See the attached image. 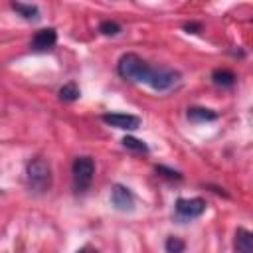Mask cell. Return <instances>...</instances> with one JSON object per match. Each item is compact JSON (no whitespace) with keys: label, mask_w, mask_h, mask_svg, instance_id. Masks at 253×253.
I'll return each instance as SVG.
<instances>
[{"label":"cell","mask_w":253,"mask_h":253,"mask_svg":"<svg viewBox=\"0 0 253 253\" xmlns=\"http://www.w3.org/2000/svg\"><path fill=\"white\" fill-rule=\"evenodd\" d=\"M26 180L30 190H34L36 194H43L51 188V166L47 160H43L42 156H36L28 162L26 166Z\"/></svg>","instance_id":"2"},{"label":"cell","mask_w":253,"mask_h":253,"mask_svg":"<svg viewBox=\"0 0 253 253\" xmlns=\"http://www.w3.org/2000/svg\"><path fill=\"white\" fill-rule=\"evenodd\" d=\"M99 32H101L103 36H117V34L121 32V26H119L117 22L105 20V22H101V24H99Z\"/></svg>","instance_id":"14"},{"label":"cell","mask_w":253,"mask_h":253,"mask_svg":"<svg viewBox=\"0 0 253 253\" xmlns=\"http://www.w3.org/2000/svg\"><path fill=\"white\" fill-rule=\"evenodd\" d=\"M55 42H57L55 30L53 28H43V30L36 32V36L30 42V47L34 51H47V49H51L55 45Z\"/></svg>","instance_id":"7"},{"label":"cell","mask_w":253,"mask_h":253,"mask_svg":"<svg viewBox=\"0 0 253 253\" xmlns=\"http://www.w3.org/2000/svg\"><path fill=\"white\" fill-rule=\"evenodd\" d=\"M79 87L75 85V83H67V85H63L61 89H59V99L61 101H77L79 99Z\"/></svg>","instance_id":"13"},{"label":"cell","mask_w":253,"mask_h":253,"mask_svg":"<svg viewBox=\"0 0 253 253\" xmlns=\"http://www.w3.org/2000/svg\"><path fill=\"white\" fill-rule=\"evenodd\" d=\"M156 172L162 174V176H166V178H170V180H182V174L180 172H176L172 168H166V166H156Z\"/></svg>","instance_id":"16"},{"label":"cell","mask_w":253,"mask_h":253,"mask_svg":"<svg viewBox=\"0 0 253 253\" xmlns=\"http://www.w3.org/2000/svg\"><path fill=\"white\" fill-rule=\"evenodd\" d=\"M188 119L194 123H208V121H215L217 113L206 107H190L188 109Z\"/></svg>","instance_id":"9"},{"label":"cell","mask_w":253,"mask_h":253,"mask_svg":"<svg viewBox=\"0 0 253 253\" xmlns=\"http://www.w3.org/2000/svg\"><path fill=\"white\" fill-rule=\"evenodd\" d=\"M111 204L119 211H132L136 200H134V194L130 192V188H126L123 184H115L111 188Z\"/></svg>","instance_id":"5"},{"label":"cell","mask_w":253,"mask_h":253,"mask_svg":"<svg viewBox=\"0 0 253 253\" xmlns=\"http://www.w3.org/2000/svg\"><path fill=\"white\" fill-rule=\"evenodd\" d=\"M123 146L132 150V152H138V154H148V144L140 138H134V136H125L123 138Z\"/></svg>","instance_id":"12"},{"label":"cell","mask_w":253,"mask_h":253,"mask_svg":"<svg viewBox=\"0 0 253 253\" xmlns=\"http://www.w3.org/2000/svg\"><path fill=\"white\" fill-rule=\"evenodd\" d=\"M103 123L115 126V128H123V130H134L140 126V119L134 115H126V113H105Z\"/></svg>","instance_id":"6"},{"label":"cell","mask_w":253,"mask_h":253,"mask_svg":"<svg viewBox=\"0 0 253 253\" xmlns=\"http://www.w3.org/2000/svg\"><path fill=\"white\" fill-rule=\"evenodd\" d=\"M235 251L239 253H251L253 251V233L245 227H239L235 231V243H233Z\"/></svg>","instance_id":"8"},{"label":"cell","mask_w":253,"mask_h":253,"mask_svg":"<svg viewBox=\"0 0 253 253\" xmlns=\"http://www.w3.org/2000/svg\"><path fill=\"white\" fill-rule=\"evenodd\" d=\"M200 28H202L200 24H186V26H184V30H188V32H190V30L194 32V30H200Z\"/></svg>","instance_id":"17"},{"label":"cell","mask_w":253,"mask_h":253,"mask_svg":"<svg viewBox=\"0 0 253 253\" xmlns=\"http://www.w3.org/2000/svg\"><path fill=\"white\" fill-rule=\"evenodd\" d=\"M164 247H166L168 253H180V251L186 249V243L182 239H178V237H168L166 243H164Z\"/></svg>","instance_id":"15"},{"label":"cell","mask_w":253,"mask_h":253,"mask_svg":"<svg viewBox=\"0 0 253 253\" xmlns=\"http://www.w3.org/2000/svg\"><path fill=\"white\" fill-rule=\"evenodd\" d=\"M235 79H237L235 73L229 69H213V73H211V81L219 87H231L235 83Z\"/></svg>","instance_id":"11"},{"label":"cell","mask_w":253,"mask_h":253,"mask_svg":"<svg viewBox=\"0 0 253 253\" xmlns=\"http://www.w3.org/2000/svg\"><path fill=\"white\" fill-rule=\"evenodd\" d=\"M117 71H119V75L123 79H128V81H134V83H144V85L152 87L154 91H168L180 79V73L178 71L150 67L136 53H125V55H121V59L117 63Z\"/></svg>","instance_id":"1"},{"label":"cell","mask_w":253,"mask_h":253,"mask_svg":"<svg viewBox=\"0 0 253 253\" xmlns=\"http://www.w3.org/2000/svg\"><path fill=\"white\" fill-rule=\"evenodd\" d=\"M206 200L202 198H180L176 202V215L180 219H194V217H200L204 211H206Z\"/></svg>","instance_id":"4"},{"label":"cell","mask_w":253,"mask_h":253,"mask_svg":"<svg viewBox=\"0 0 253 253\" xmlns=\"http://www.w3.org/2000/svg\"><path fill=\"white\" fill-rule=\"evenodd\" d=\"M12 10L18 12L24 20H40V10H38V6H34V4H24V2L14 0V2H12Z\"/></svg>","instance_id":"10"},{"label":"cell","mask_w":253,"mask_h":253,"mask_svg":"<svg viewBox=\"0 0 253 253\" xmlns=\"http://www.w3.org/2000/svg\"><path fill=\"white\" fill-rule=\"evenodd\" d=\"M73 186L77 192H85L91 182H93V176H95V162L89 158V156H77L73 160Z\"/></svg>","instance_id":"3"}]
</instances>
